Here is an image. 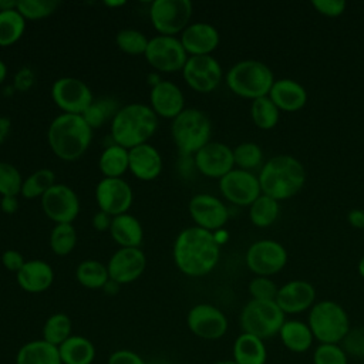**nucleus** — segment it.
Returning <instances> with one entry per match:
<instances>
[{"mask_svg":"<svg viewBox=\"0 0 364 364\" xmlns=\"http://www.w3.org/2000/svg\"><path fill=\"white\" fill-rule=\"evenodd\" d=\"M172 256L181 273L188 277H202L216 267L220 257V245L212 232L189 226L175 237Z\"/></svg>","mask_w":364,"mask_h":364,"instance_id":"obj_1","label":"nucleus"},{"mask_svg":"<svg viewBox=\"0 0 364 364\" xmlns=\"http://www.w3.org/2000/svg\"><path fill=\"white\" fill-rule=\"evenodd\" d=\"M257 178L262 193L279 202L296 196L303 189L307 172L296 156L280 154L263 162Z\"/></svg>","mask_w":364,"mask_h":364,"instance_id":"obj_2","label":"nucleus"},{"mask_svg":"<svg viewBox=\"0 0 364 364\" xmlns=\"http://www.w3.org/2000/svg\"><path fill=\"white\" fill-rule=\"evenodd\" d=\"M92 141V129L82 115L60 114L48 125L47 142L53 154L65 161L80 159Z\"/></svg>","mask_w":364,"mask_h":364,"instance_id":"obj_3","label":"nucleus"},{"mask_svg":"<svg viewBox=\"0 0 364 364\" xmlns=\"http://www.w3.org/2000/svg\"><path fill=\"white\" fill-rule=\"evenodd\" d=\"M158 128V117L152 108L142 102L122 105L109 124L114 144L127 149L146 144Z\"/></svg>","mask_w":364,"mask_h":364,"instance_id":"obj_4","label":"nucleus"},{"mask_svg":"<svg viewBox=\"0 0 364 364\" xmlns=\"http://www.w3.org/2000/svg\"><path fill=\"white\" fill-rule=\"evenodd\" d=\"M225 81L235 95L253 101L269 95L276 78L267 64L259 60H242L228 70Z\"/></svg>","mask_w":364,"mask_h":364,"instance_id":"obj_5","label":"nucleus"},{"mask_svg":"<svg viewBox=\"0 0 364 364\" xmlns=\"http://www.w3.org/2000/svg\"><path fill=\"white\" fill-rule=\"evenodd\" d=\"M307 324L318 344H340L351 328L346 309L334 300H320L307 313Z\"/></svg>","mask_w":364,"mask_h":364,"instance_id":"obj_6","label":"nucleus"},{"mask_svg":"<svg viewBox=\"0 0 364 364\" xmlns=\"http://www.w3.org/2000/svg\"><path fill=\"white\" fill-rule=\"evenodd\" d=\"M212 122L206 112L185 108L171 122V136L182 155H195L210 142Z\"/></svg>","mask_w":364,"mask_h":364,"instance_id":"obj_7","label":"nucleus"},{"mask_svg":"<svg viewBox=\"0 0 364 364\" xmlns=\"http://www.w3.org/2000/svg\"><path fill=\"white\" fill-rule=\"evenodd\" d=\"M286 321V314L274 300L250 299L240 310L239 326L242 333H249L262 340H269L279 334Z\"/></svg>","mask_w":364,"mask_h":364,"instance_id":"obj_8","label":"nucleus"},{"mask_svg":"<svg viewBox=\"0 0 364 364\" xmlns=\"http://www.w3.org/2000/svg\"><path fill=\"white\" fill-rule=\"evenodd\" d=\"M191 0H155L149 6V20L159 36L176 37L191 24Z\"/></svg>","mask_w":364,"mask_h":364,"instance_id":"obj_9","label":"nucleus"},{"mask_svg":"<svg viewBox=\"0 0 364 364\" xmlns=\"http://www.w3.org/2000/svg\"><path fill=\"white\" fill-rule=\"evenodd\" d=\"M245 262L255 276L272 277L284 269L287 250L277 240L260 239L247 247Z\"/></svg>","mask_w":364,"mask_h":364,"instance_id":"obj_10","label":"nucleus"},{"mask_svg":"<svg viewBox=\"0 0 364 364\" xmlns=\"http://www.w3.org/2000/svg\"><path fill=\"white\" fill-rule=\"evenodd\" d=\"M144 57L155 71L171 74L182 71L189 55L179 37L158 34L149 38Z\"/></svg>","mask_w":364,"mask_h":364,"instance_id":"obj_11","label":"nucleus"},{"mask_svg":"<svg viewBox=\"0 0 364 364\" xmlns=\"http://www.w3.org/2000/svg\"><path fill=\"white\" fill-rule=\"evenodd\" d=\"M186 326L198 338L215 341L228 333L229 321L219 307L210 303H198L188 311Z\"/></svg>","mask_w":364,"mask_h":364,"instance_id":"obj_12","label":"nucleus"},{"mask_svg":"<svg viewBox=\"0 0 364 364\" xmlns=\"http://www.w3.org/2000/svg\"><path fill=\"white\" fill-rule=\"evenodd\" d=\"M181 73L188 87L200 94L215 91L223 78L222 65L212 55L188 57Z\"/></svg>","mask_w":364,"mask_h":364,"instance_id":"obj_13","label":"nucleus"},{"mask_svg":"<svg viewBox=\"0 0 364 364\" xmlns=\"http://www.w3.org/2000/svg\"><path fill=\"white\" fill-rule=\"evenodd\" d=\"M51 98L63 114L82 115L94 101L91 88L80 78L61 77L53 82Z\"/></svg>","mask_w":364,"mask_h":364,"instance_id":"obj_14","label":"nucleus"},{"mask_svg":"<svg viewBox=\"0 0 364 364\" xmlns=\"http://www.w3.org/2000/svg\"><path fill=\"white\" fill-rule=\"evenodd\" d=\"M219 191L229 203L236 206H250L262 195L257 175L239 168H233L219 179Z\"/></svg>","mask_w":364,"mask_h":364,"instance_id":"obj_15","label":"nucleus"},{"mask_svg":"<svg viewBox=\"0 0 364 364\" xmlns=\"http://www.w3.org/2000/svg\"><path fill=\"white\" fill-rule=\"evenodd\" d=\"M44 215L58 223H73L80 213V199L73 188L64 183L53 185L41 198Z\"/></svg>","mask_w":364,"mask_h":364,"instance_id":"obj_16","label":"nucleus"},{"mask_svg":"<svg viewBox=\"0 0 364 364\" xmlns=\"http://www.w3.org/2000/svg\"><path fill=\"white\" fill-rule=\"evenodd\" d=\"M188 212L195 226L209 232L223 229L229 219V210L223 200L210 193H198L191 198Z\"/></svg>","mask_w":364,"mask_h":364,"instance_id":"obj_17","label":"nucleus"},{"mask_svg":"<svg viewBox=\"0 0 364 364\" xmlns=\"http://www.w3.org/2000/svg\"><path fill=\"white\" fill-rule=\"evenodd\" d=\"M95 200L100 210L114 218L129 210L134 192L122 178H102L95 186Z\"/></svg>","mask_w":364,"mask_h":364,"instance_id":"obj_18","label":"nucleus"},{"mask_svg":"<svg viewBox=\"0 0 364 364\" xmlns=\"http://www.w3.org/2000/svg\"><path fill=\"white\" fill-rule=\"evenodd\" d=\"M196 171L208 178L220 179L235 168L233 149L218 141L208 142L193 155Z\"/></svg>","mask_w":364,"mask_h":364,"instance_id":"obj_19","label":"nucleus"},{"mask_svg":"<svg viewBox=\"0 0 364 364\" xmlns=\"http://www.w3.org/2000/svg\"><path fill=\"white\" fill-rule=\"evenodd\" d=\"M146 267V256L141 247H119L107 263L109 279L121 284L135 282Z\"/></svg>","mask_w":364,"mask_h":364,"instance_id":"obj_20","label":"nucleus"},{"mask_svg":"<svg viewBox=\"0 0 364 364\" xmlns=\"http://www.w3.org/2000/svg\"><path fill=\"white\" fill-rule=\"evenodd\" d=\"M274 301L284 314H300L316 303V289L307 280H290L279 287Z\"/></svg>","mask_w":364,"mask_h":364,"instance_id":"obj_21","label":"nucleus"},{"mask_svg":"<svg viewBox=\"0 0 364 364\" xmlns=\"http://www.w3.org/2000/svg\"><path fill=\"white\" fill-rule=\"evenodd\" d=\"M149 107L156 117L165 119L176 118L185 109L182 90L169 80H161L149 91Z\"/></svg>","mask_w":364,"mask_h":364,"instance_id":"obj_22","label":"nucleus"},{"mask_svg":"<svg viewBox=\"0 0 364 364\" xmlns=\"http://www.w3.org/2000/svg\"><path fill=\"white\" fill-rule=\"evenodd\" d=\"M188 55H212L218 48L220 36L215 26L206 21L191 23L179 36Z\"/></svg>","mask_w":364,"mask_h":364,"instance_id":"obj_23","label":"nucleus"},{"mask_svg":"<svg viewBox=\"0 0 364 364\" xmlns=\"http://www.w3.org/2000/svg\"><path fill=\"white\" fill-rule=\"evenodd\" d=\"M164 168V161L159 151L151 144H142L129 149L128 171L139 181L156 179Z\"/></svg>","mask_w":364,"mask_h":364,"instance_id":"obj_24","label":"nucleus"},{"mask_svg":"<svg viewBox=\"0 0 364 364\" xmlns=\"http://www.w3.org/2000/svg\"><path fill=\"white\" fill-rule=\"evenodd\" d=\"M17 284L27 293H43L51 287L54 282V270L51 264L41 259L26 260L24 266L16 273Z\"/></svg>","mask_w":364,"mask_h":364,"instance_id":"obj_25","label":"nucleus"},{"mask_svg":"<svg viewBox=\"0 0 364 364\" xmlns=\"http://www.w3.org/2000/svg\"><path fill=\"white\" fill-rule=\"evenodd\" d=\"M269 98L284 112H296L307 104L306 88L293 78H279L273 82Z\"/></svg>","mask_w":364,"mask_h":364,"instance_id":"obj_26","label":"nucleus"},{"mask_svg":"<svg viewBox=\"0 0 364 364\" xmlns=\"http://www.w3.org/2000/svg\"><path fill=\"white\" fill-rule=\"evenodd\" d=\"M277 336L283 347L294 354L307 353L316 341L307 321H301L297 318H286Z\"/></svg>","mask_w":364,"mask_h":364,"instance_id":"obj_27","label":"nucleus"},{"mask_svg":"<svg viewBox=\"0 0 364 364\" xmlns=\"http://www.w3.org/2000/svg\"><path fill=\"white\" fill-rule=\"evenodd\" d=\"M108 232L119 247H139L144 240L142 223L128 212L114 216Z\"/></svg>","mask_w":364,"mask_h":364,"instance_id":"obj_28","label":"nucleus"},{"mask_svg":"<svg viewBox=\"0 0 364 364\" xmlns=\"http://www.w3.org/2000/svg\"><path fill=\"white\" fill-rule=\"evenodd\" d=\"M232 361L235 364H266L267 348L264 340L249 333H240L232 346Z\"/></svg>","mask_w":364,"mask_h":364,"instance_id":"obj_29","label":"nucleus"},{"mask_svg":"<svg viewBox=\"0 0 364 364\" xmlns=\"http://www.w3.org/2000/svg\"><path fill=\"white\" fill-rule=\"evenodd\" d=\"M16 364H63L57 346L47 343L43 338L24 343L17 354Z\"/></svg>","mask_w":364,"mask_h":364,"instance_id":"obj_30","label":"nucleus"},{"mask_svg":"<svg viewBox=\"0 0 364 364\" xmlns=\"http://www.w3.org/2000/svg\"><path fill=\"white\" fill-rule=\"evenodd\" d=\"M63 364H92L95 360V346L90 338L73 334L61 346H58Z\"/></svg>","mask_w":364,"mask_h":364,"instance_id":"obj_31","label":"nucleus"},{"mask_svg":"<svg viewBox=\"0 0 364 364\" xmlns=\"http://www.w3.org/2000/svg\"><path fill=\"white\" fill-rule=\"evenodd\" d=\"M98 168L104 178H122L129 168V149L112 142L102 149Z\"/></svg>","mask_w":364,"mask_h":364,"instance_id":"obj_32","label":"nucleus"},{"mask_svg":"<svg viewBox=\"0 0 364 364\" xmlns=\"http://www.w3.org/2000/svg\"><path fill=\"white\" fill-rule=\"evenodd\" d=\"M75 279L85 289L102 290V287L109 280V274H108L107 264L95 259H87L77 266Z\"/></svg>","mask_w":364,"mask_h":364,"instance_id":"obj_33","label":"nucleus"},{"mask_svg":"<svg viewBox=\"0 0 364 364\" xmlns=\"http://www.w3.org/2000/svg\"><path fill=\"white\" fill-rule=\"evenodd\" d=\"M119 104L115 98L112 97H101V98H94L91 105L85 109L82 114V118L85 122L91 127V129H97L104 127L107 122L111 124L114 119L115 114L119 111Z\"/></svg>","mask_w":364,"mask_h":364,"instance_id":"obj_34","label":"nucleus"},{"mask_svg":"<svg viewBox=\"0 0 364 364\" xmlns=\"http://www.w3.org/2000/svg\"><path fill=\"white\" fill-rule=\"evenodd\" d=\"M26 18L14 10L0 11V47H10L17 43L26 31Z\"/></svg>","mask_w":364,"mask_h":364,"instance_id":"obj_35","label":"nucleus"},{"mask_svg":"<svg viewBox=\"0 0 364 364\" xmlns=\"http://www.w3.org/2000/svg\"><path fill=\"white\" fill-rule=\"evenodd\" d=\"M73 336V321L65 313H53L43 324V340L53 346H61Z\"/></svg>","mask_w":364,"mask_h":364,"instance_id":"obj_36","label":"nucleus"},{"mask_svg":"<svg viewBox=\"0 0 364 364\" xmlns=\"http://www.w3.org/2000/svg\"><path fill=\"white\" fill-rule=\"evenodd\" d=\"M250 118L253 124L263 131L273 129L280 119V109L269 98V95L253 100L250 104Z\"/></svg>","mask_w":364,"mask_h":364,"instance_id":"obj_37","label":"nucleus"},{"mask_svg":"<svg viewBox=\"0 0 364 364\" xmlns=\"http://www.w3.org/2000/svg\"><path fill=\"white\" fill-rule=\"evenodd\" d=\"M279 213V202L263 193L249 206V219L256 228H267L273 225Z\"/></svg>","mask_w":364,"mask_h":364,"instance_id":"obj_38","label":"nucleus"},{"mask_svg":"<svg viewBox=\"0 0 364 364\" xmlns=\"http://www.w3.org/2000/svg\"><path fill=\"white\" fill-rule=\"evenodd\" d=\"M55 183V173L48 168H40L23 179L20 195L26 199L41 198Z\"/></svg>","mask_w":364,"mask_h":364,"instance_id":"obj_39","label":"nucleus"},{"mask_svg":"<svg viewBox=\"0 0 364 364\" xmlns=\"http://www.w3.org/2000/svg\"><path fill=\"white\" fill-rule=\"evenodd\" d=\"M77 245V230L73 223L54 225L50 233V247L57 256L70 255Z\"/></svg>","mask_w":364,"mask_h":364,"instance_id":"obj_40","label":"nucleus"},{"mask_svg":"<svg viewBox=\"0 0 364 364\" xmlns=\"http://www.w3.org/2000/svg\"><path fill=\"white\" fill-rule=\"evenodd\" d=\"M149 38L139 30L122 28L115 34L117 47L129 55H144L148 47Z\"/></svg>","mask_w":364,"mask_h":364,"instance_id":"obj_41","label":"nucleus"},{"mask_svg":"<svg viewBox=\"0 0 364 364\" xmlns=\"http://www.w3.org/2000/svg\"><path fill=\"white\" fill-rule=\"evenodd\" d=\"M235 166L243 171H253L263 165V151L256 142H242L233 148Z\"/></svg>","mask_w":364,"mask_h":364,"instance_id":"obj_42","label":"nucleus"},{"mask_svg":"<svg viewBox=\"0 0 364 364\" xmlns=\"http://www.w3.org/2000/svg\"><path fill=\"white\" fill-rule=\"evenodd\" d=\"M60 6L55 0H17V11L27 20H41L51 16Z\"/></svg>","mask_w":364,"mask_h":364,"instance_id":"obj_43","label":"nucleus"},{"mask_svg":"<svg viewBox=\"0 0 364 364\" xmlns=\"http://www.w3.org/2000/svg\"><path fill=\"white\" fill-rule=\"evenodd\" d=\"M21 185L20 171L13 164L0 161V196H18Z\"/></svg>","mask_w":364,"mask_h":364,"instance_id":"obj_44","label":"nucleus"},{"mask_svg":"<svg viewBox=\"0 0 364 364\" xmlns=\"http://www.w3.org/2000/svg\"><path fill=\"white\" fill-rule=\"evenodd\" d=\"M350 357L340 344H317L313 350V364H348Z\"/></svg>","mask_w":364,"mask_h":364,"instance_id":"obj_45","label":"nucleus"},{"mask_svg":"<svg viewBox=\"0 0 364 364\" xmlns=\"http://www.w3.org/2000/svg\"><path fill=\"white\" fill-rule=\"evenodd\" d=\"M250 299L253 300H274L279 286L272 280V277L255 276L247 286Z\"/></svg>","mask_w":364,"mask_h":364,"instance_id":"obj_46","label":"nucleus"},{"mask_svg":"<svg viewBox=\"0 0 364 364\" xmlns=\"http://www.w3.org/2000/svg\"><path fill=\"white\" fill-rule=\"evenodd\" d=\"M348 357L364 360V326H354L340 343Z\"/></svg>","mask_w":364,"mask_h":364,"instance_id":"obj_47","label":"nucleus"},{"mask_svg":"<svg viewBox=\"0 0 364 364\" xmlns=\"http://www.w3.org/2000/svg\"><path fill=\"white\" fill-rule=\"evenodd\" d=\"M314 10L324 17H338L346 11L347 3L344 0H313Z\"/></svg>","mask_w":364,"mask_h":364,"instance_id":"obj_48","label":"nucleus"},{"mask_svg":"<svg viewBox=\"0 0 364 364\" xmlns=\"http://www.w3.org/2000/svg\"><path fill=\"white\" fill-rule=\"evenodd\" d=\"M107 364H146V363L138 353L128 348H118L109 354Z\"/></svg>","mask_w":364,"mask_h":364,"instance_id":"obj_49","label":"nucleus"},{"mask_svg":"<svg viewBox=\"0 0 364 364\" xmlns=\"http://www.w3.org/2000/svg\"><path fill=\"white\" fill-rule=\"evenodd\" d=\"M34 81H36L34 71L30 67H21L14 75L13 87L18 92H26L33 87Z\"/></svg>","mask_w":364,"mask_h":364,"instance_id":"obj_50","label":"nucleus"},{"mask_svg":"<svg viewBox=\"0 0 364 364\" xmlns=\"http://www.w3.org/2000/svg\"><path fill=\"white\" fill-rule=\"evenodd\" d=\"M24 263H26V259L18 250L7 249L1 253V264L10 272L17 273L24 266Z\"/></svg>","mask_w":364,"mask_h":364,"instance_id":"obj_51","label":"nucleus"},{"mask_svg":"<svg viewBox=\"0 0 364 364\" xmlns=\"http://www.w3.org/2000/svg\"><path fill=\"white\" fill-rule=\"evenodd\" d=\"M111 222H112V216H109L108 213H105L102 210L95 212L94 216H92V220H91L92 228L97 232H107V230H109Z\"/></svg>","mask_w":364,"mask_h":364,"instance_id":"obj_52","label":"nucleus"},{"mask_svg":"<svg viewBox=\"0 0 364 364\" xmlns=\"http://www.w3.org/2000/svg\"><path fill=\"white\" fill-rule=\"evenodd\" d=\"M0 209L6 215H13L18 209V199L17 196H1L0 199Z\"/></svg>","mask_w":364,"mask_h":364,"instance_id":"obj_53","label":"nucleus"},{"mask_svg":"<svg viewBox=\"0 0 364 364\" xmlns=\"http://www.w3.org/2000/svg\"><path fill=\"white\" fill-rule=\"evenodd\" d=\"M348 223L355 229H364V210L353 209L347 213Z\"/></svg>","mask_w":364,"mask_h":364,"instance_id":"obj_54","label":"nucleus"},{"mask_svg":"<svg viewBox=\"0 0 364 364\" xmlns=\"http://www.w3.org/2000/svg\"><path fill=\"white\" fill-rule=\"evenodd\" d=\"M11 129V122L7 117H0V145L7 139Z\"/></svg>","mask_w":364,"mask_h":364,"instance_id":"obj_55","label":"nucleus"},{"mask_svg":"<svg viewBox=\"0 0 364 364\" xmlns=\"http://www.w3.org/2000/svg\"><path fill=\"white\" fill-rule=\"evenodd\" d=\"M119 287H121V286H119L117 282H114V280L109 279V280L107 282V284L102 287V290H104L108 296H114V294H117V293L119 291Z\"/></svg>","mask_w":364,"mask_h":364,"instance_id":"obj_56","label":"nucleus"},{"mask_svg":"<svg viewBox=\"0 0 364 364\" xmlns=\"http://www.w3.org/2000/svg\"><path fill=\"white\" fill-rule=\"evenodd\" d=\"M17 9V0H0V11Z\"/></svg>","mask_w":364,"mask_h":364,"instance_id":"obj_57","label":"nucleus"},{"mask_svg":"<svg viewBox=\"0 0 364 364\" xmlns=\"http://www.w3.org/2000/svg\"><path fill=\"white\" fill-rule=\"evenodd\" d=\"M6 78H7V64L3 60H0V85L6 81Z\"/></svg>","mask_w":364,"mask_h":364,"instance_id":"obj_58","label":"nucleus"},{"mask_svg":"<svg viewBox=\"0 0 364 364\" xmlns=\"http://www.w3.org/2000/svg\"><path fill=\"white\" fill-rule=\"evenodd\" d=\"M104 4L107 7H121V6L125 4V1L124 0H121V1H104Z\"/></svg>","mask_w":364,"mask_h":364,"instance_id":"obj_59","label":"nucleus"},{"mask_svg":"<svg viewBox=\"0 0 364 364\" xmlns=\"http://www.w3.org/2000/svg\"><path fill=\"white\" fill-rule=\"evenodd\" d=\"M357 270H358V274L364 279V255H363V257H361V259H360V262H358Z\"/></svg>","mask_w":364,"mask_h":364,"instance_id":"obj_60","label":"nucleus"},{"mask_svg":"<svg viewBox=\"0 0 364 364\" xmlns=\"http://www.w3.org/2000/svg\"><path fill=\"white\" fill-rule=\"evenodd\" d=\"M213 364H235L232 360H220V361H216Z\"/></svg>","mask_w":364,"mask_h":364,"instance_id":"obj_61","label":"nucleus"}]
</instances>
